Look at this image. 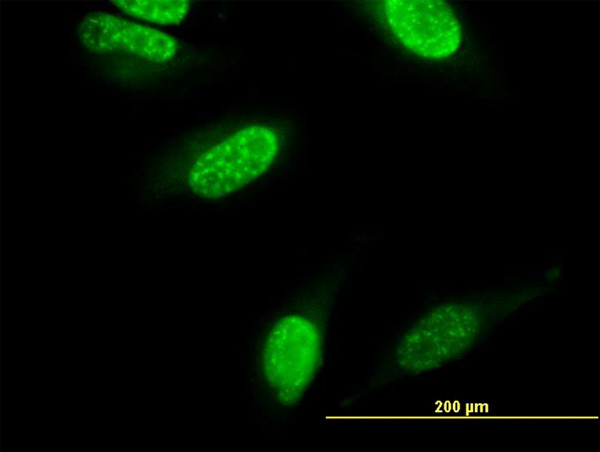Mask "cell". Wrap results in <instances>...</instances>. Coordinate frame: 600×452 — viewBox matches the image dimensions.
Masks as SVG:
<instances>
[{"mask_svg": "<svg viewBox=\"0 0 600 452\" xmlns=\"http://www.w3.org/2000/svg\"><path fill=\"white\" fill-rule=\"evenodd\" d=\"M284 131L266 122H246L224 132L195 154L188 182L197 196L234 195L260 181L280 160Z\"/></svg>", "mask_w": 600, "mask_h": 452, "instance_id": "6da1fadb", "label": "cell"}, {"mask_svg": "<svg viewBox=\"0 0 600 452\" xmlns=\"http://www.w3.org/2000/svg\"><path fill=\"white\" fill-rule=\"evenodd\" d=\"M383 10L393 33L418 55L446 57L459 46V23L443 1H385Z\"/></svg>", "mask_w": 600, "mask_h": 452, "instance_id": "7a4b0ae2", "label": "cell"}, {"mask_svg": "<svg viewBox=\"0 0 600 452\" xmlns=\"http://www.w3.org/2000/svg\"><path fill=\"white\" fill-rule=\"evenodd\" d=\"M125 13L158 24L180 22L187 14V1H112Z\"/></svg>", "mask_w": 600, "mask_h": 452, "instance_id": "3957f363", "label": "cell"}]
</instances>
